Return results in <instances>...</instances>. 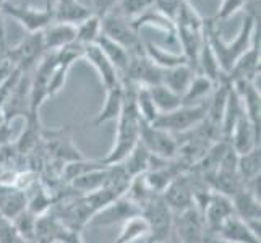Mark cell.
<instances>
[{
	"label": "cell",
	"instance_id": "obj_41",
	"mask_svg": "<svg viewBox=\"0 0 261 243\" xmlns=\"http://www.w3.org/2000/svg\"><path fill=\"white\" fill-rule=\"evenodd\" d=\"M7 44H5V24H4V13L0 10V52H5Z\"/></svg>",
	"mask_w": 261,
	"mask_h": 243
},
{
	"label": "cell",
	"instance_id": "obj_18",
	"mask_svg": "<svg viewBox=\"0 0 261 243\" xmlns=\"http://www.w3.org/2000/svg\"><path fill=\"white\" fill-rule=\"evenodd\" d=\"M230 201H232L233 214H236L239 219L251 224V226H259L261 200H258L255 195H251L244 186L240 192H237L230 198Z\"/></svg>",
	"mask_w": 261,
	"mask_h": 243
},
{
	"label": "cell",
	"instance_id": "obj_1",
	"mask_svg": "<svg viewBox=\"0 0 261 243\" xmlns=\"http://www.w3.org/2000/svg\"><path fill=\"white\" fill-rule=\"evenodd\" d=\"M204 33L210 46L218 59L219 68L224 75H227L236 65V62L253 46L259 44V23L258 18L251 13H247L242 21L240 31L237 33L236 39L232 42H226L221 38V33L216 30L214 21H204Z\"/></svg>",
	"mask_w": 261,
	"mask_h": 243
},
{
	"label": "cell",
	"instance_id": "obj_2",
	"mask_svg": "<svg viewBox=\"0 0 261 243\" xmlns=\"http://www.w3.org/2000/svg\"><path fill=\"white\" fill-rule=\"evenodd\" d=\"M122 85L125 91V102H123L122 114L117 119V131H115L114 145L111 151L101 159V164L107 167L119 166L140 141L141 119L138 115L137 105H135V94H137L138 86L130 83L127 79H122Z\"/></svg>",
	"mask_w": 261,
	"mask_h": 243
},
{
	"label": "cell",
	"instance_id": "obj_28",
	"mask_svg": "<svg viewBox=\"0 0 261 243\" xmlns=\"http://www.w3.org/2000/svg\"><path fill=\"white\" fill-rule=\"evenodd\" d=\"M148 224L145 218L140 215H135V218L128 219L127 222L122 224V229L119 232V237L114 238L111 243H133L137 240H146L148 238Z\"/></svg>",
	"mask_w": 261,
	"mask_h": 243
},
{
	"label": "cell",
	"instance_id": "obj_8",
	"mask_svg": "<svg viewBox=\"0 0 261 243\" xmlns=\"http://www.w3.org/2000/svg\"><path fill=\"white\" fill-rule=\"evenodd\" d=\"M178 243H204L208 238L201 209L196 204L174 214V233Z\"/></svg>",
	"mask_w": 261,
	"mask_h": 243
},
{
	"label": "cell",
	"instance_id": "obj_36",
	"mask_svg": "<svg viewBox=\"0 0 261 243\" xmlns=\"http://www.w3.org/2000/svg\"><path fill=\"white\" fill-rule=\"evenodd\" d=\"M247 4H248V0H222L214 21L227 20V18H230L236 12L242 10V8H247Z\"/></svg>",
	"mask_w": 261,
	"mask_h": 243
},
{
	"label": "cell",
	"instance_id": "obj_3",
	"mask_svg": "<svg viewBox=\"0 0 261 243\" xmlns=\"http://www.w3.org/2000/svg\"><path fill=\"white\" fill-rule=\"evenodd\" d=\"M141 215L148 224V238L156 243H167L174 233V212L161 195L152 196L141 206Z\"/></svg>",
	"mask_w": 261,
	"mask_h": 243
},
{
	"label": "cell",
	"instance_id": "obj_31",
	"mask_svg": "<svg viewBox=\"0 0 261 243\" xmlns=\"http://www.w3.org/2000/svg\"><path fill=\"white\" fill-rule=\"evenodd\" d=\"M149 93L152 97V102H154L156 109L159 114H167L178 109L182 105V97L175 94L174 91H170L169 88L164 85H156L149 88Z\"/></svg>",
	"mask_w": 261,
	"mask_h": 243
},
{
	"label": "cell",
	"instance_id": "obj_7",
	"mask_svg": "<svg viewBox=\"0 0 261 243\" xmlns=\"http://www.w3.org/2000/svg\"><path fill=\"white\" fill-rule=\"evenodd\" d=\"M0 10L4 15L12 16L15 21L20 23L28 33L44 31L49 24L54 23V7L47 0L46 8H34L28 5H16L12 0L0 5Z\"/></svg>",
	"mask_w": 261,
	"mask_h": 243
},
{
	"label": "cell",
	"instance_id": "obj_15",
	"mask_svg": "<svg viewBox=\"0 0 261 243\" xmlns=\"http://www.w3.org/2000/svg\"><path fill=\"white\" fill-rule=\"evenodd\" d=\"M83 59L88 60L89 64L94 67V70L99 75V79H101V83L106 89L119 85L122 81L119 71L115 70V67L111 64V60L104 56V52L99 49L96 44L83 47Z\"/></svg>",
	"mask_w": 261,
	"mask_h": 243
},
{
	"label": "cell",
	"instance_id": "obj_32",
	"mask_svg": "<svg viewBox=\"0 0 261 243\" xmlns=\"http://www.w3.org/2000/svg\"><path fill=\"white\" fill-rule=\"evenodd\" d=\"M101 18L91 15L89 18H86L85 21L76 24V38L75 42L80 44L82 47L91 46V44H96L97 38L101 36Z\"/></svg>",
	"mask_w": 261,
	"mask_h": 243
},
{
	"label": "cell",
	"instance_id": "obj_47",
	"mask_svg": "<svg viewBox=\"0 0 261 243\" xmlns=\"http://www.w3.org/2000/svg\"><path fill=\"white\" fill-rule=\"evenodd\" d=\"M24 243H34V241H24Z\"/></svg>",
	"mask_w": 261,
	"mask_h": 243
},
{
	"label": "cell",
	"instance_id": "obj_38",
	"mask_svg": "<svg viewBox=\"0 0 261 243\" xmlns=\"http://www.w3.org/2000/svg\"><path fill=\"white\" fill-rule=\"evenodd\" d=\"M0 243H24L10 221H5L0 226Z\"/></svg>",
	"mask_w": 261,
	"mask_h": 243
},
{
	"label": "cell",
	"instance_id": "obj_12",
	"mask_svg": "<svg viewBox=\"0 0 261 243\" xmlns=\"http://www.w3.org/2000/svg\"><path fill=\"white\" fill-rule=\"evenodd\" d=\"M200 209L204 218L206 233H208V237H214L216 233H218V230L221 229L222 224L229 218H232V215H236L233 214L230 198L224 196L218 192H213V190L208 196V200L204 201V204Z\"/></svg>",
	"mask_w": 261,
	"mask_h": 243
},
{
	"label": "cell",
	"instance_id": "obj_48",
	"mask_svg": "<svg viewBox=\"0 0 261 243\" xmlns=\"http://www.w3.org/2000/svg\"><path fill=\"white\" fill-rule=\"evenodd\" d=\"M0 59H2V57H0Z\"/></svg>",
	"mask_w": 261,
	"mask_h": 243
},
{
	"label": "cell",
	"instance_id": "obj_42",
	"mask_svg": "<svg viewBox=\"0 0 261 243\" xmlns=\"http://www.w3.org/2000/svg\"><path fill=\"white\" fill-rule=\"evenodd\" d=\"M204 243H232V241H227V240H222L219 237H208L206 238Z\"/></svg>",
	"mask_w": 261,
	"mask_h": 243
},
{
	"label": "cell",
	"instance_id": "obj_10",
	"mask_svg": "<svg viewBox=\"0 0 261 243\" xmlns=\"http://www.w3.org/2000/svg\"><path fill=\"white\" fill-rule=\"evenodd\" d=\"M163 73H164V70L152 64V62L146 57L145 50H143V52H137V53H132L130 56L127 71H125L122 79H127L137 86L151 88V86L161 85V81H163Z\"/></svg>",
	"mask_w": 261,
	"mask_h": 243
},
{
	"label": "cell",
	"instance_id": "obj_19",
	"mask_svg": "<svg viewBox=\"0 0 261 243\" xmlns=\"http://www.w3.org/2000/svg\"><path fill=\"white\" fill-rule=\"evenodd\" d=\"M75 38H76V26L68 23L54 21L42 31L46 52H57L60 49H64L70 46V44H73Z\"/></svg>",
	"mask_w": 261,
	"mask_h": 243
},
{
	"label": "cell",
	"instance_id": "obj_9",
	"mask_svg": "<svg viewBox=\"0 0 261 243\" xmlns=\"http://www.w3.org/2000/svg\"><path fill=\"white\" fill-rule=\"evenodd\" d=\"M140 143L151 152V156H154L158 159L172 160L177 156V148H178L177 137L143 120L140 125Z\"/></svg>",
	"mask_w": 261,
	"mask_h": 243
},
{
	"label": "cell",
	"instance_id": "obj_33",
	"mask_svg": "<svg viewBox=\"0 0 261 243\" xmlns=\"http://www.w3.org/2000/svg\"><path fill=\"white\" fill-rule=\"evenodd\" d=\"M135 105H137L138 115L143 122L146 123H152L158 119V109L154 102H152V97L149 93V88L145 86H138L137 88V94H135Z\"/></svg>",
	"mask_w": 261,
	"mask_h": 243
},
{
	"label": "cell",
	"instance_id": "obj_30",
	"mask_svg": "<svg viewBox=\"0 0 261 243\" xmlns=\"http://www.w3.org/2000/svg\"><path fill=\"white\" fill-rule=\"evenodd\" d=\"M237 172L242 182L248 183L250 180H253L261 175V151L259 148L251 149L250 152L237 156Z\"/></svg>",
	"mask_w": 261,
	"mask_h": 243
},
{
	"label": "cell",
	"instance_id": "obj_23",
	"mask_svg": "<svg viewBox=\"0 0 261 243\" xmlns=\"http://www.w3.org/2000/svg\"><path fill=\"white\" fill-rule=\"evenodd\" d=\"M152 160H154V156H151V152L138 141V145L132 149L130 154L119 166L125 170V174L130 178H135L138 175L146 174L152 166Z\"/></svg>",
	"mask_w": 261,
	"mask_h": 243
},
{
	"label": "cell",
	"instance_id": "obj_14",
	"mask_svg": "<svg viewBox=\"0 0 261 243\" xmlns=\"http://www.w3.org/2000/svg\"><path fill=\"white\" fill-rule=\"evenodd\" d=\"M44 141L47 143V148L54 154V157L64 162V166L68 164V162L85 159L82 151L73 145V140H71V134H70L68 128H60V130L50 131L49 137L44 138Z\"/></svg>",
	"mask_w": 261,
	"mask_h": 243
},
{
	"label": "cell",
	"instance_id": "obj_44",
	"mask_svg": "<svg viewBox=\"0 0 261 243\" xmlns=\"http://www.w3.org/2000/svg\"><path fill=\"white\" fill-rule=\"evenodd\" d=\"M5 221H7V219L4 218V215H2V214H0V226H2V224H4Z\"/></svg>",
	"mask_w": 261,
	"mask_h": 243
},
{
	"label": "cell",
	"instance_id": "obj_46",
	"mask_svg": "<svg viewBox=\"0 0 261 243\" xmlns=\"http://www.w3.org/2000/svg\"><path fill=\"white\" fill-rule=\"evenodd\" d=\"M146 243H156V241H151V240H146Z\"/></svg>",
	"mask_w": 261,
	"mask_h": 243
},
{
	"label": "cell",
	"instance_id": "obj_13",
	"mask_svg": "<svg viewBox=\"0 0 261 243\" xmlns=\"http://www.w3.org/2000/svg\"><path fill=\"white\" fill-rule=\"evenodd\" d=\"M227 141L237 156L245 154V152H250L251 149L259 148V131L253 127V123L244 114L236 123Z\"/></svg>",
	"mask_w": 261,
	"mask_h": 243
},
{
	"label": "cell",
	"instance_id": "obj_37",
	"mask_svg": "<svg viewBox=\"0 0 261 243\" xmlns=\"http://www.w3.org/2000/svg\"><path fill=\"white\" fill-rule=\"evenodd\" d=\"M182 4H184V0H156L154 8L175 23L177 13L180 10V7H182Z\"/></svg>",
	"mask_w": 261,
	"mask_h": 243
},
{
	"label": "cell",
	"instance_id": "obj_4",
	"mask_svg": "<svg viewBox=\"0 0 261 243\" xmlns=\"http://www.w3.org/2000/svg\"><path fill=\"white\" fill-rule=\"evenodd\" d=\"M206 111H208V102L198 105L182 104L178 109L172 112L159 114L158 119L152 122V125L170 134H174V137H180V134H185L196 128L206 119Z\"/></svg>",
	"mask_w": 261,
	"mask_h": 243
},
{
	"label": "cell",
	"instance_id": "obj_22",
	"mask_svg": "<svg viewBox=\"0 0 261 243\" xmlns=\"http://www.w3.org/2000/svg\"><path fill=\"white\" fill-rule=\"evenodd\" d=\"M143 50H145L146 57L152 62V64L163 70L174 68L178 65H188V62L182 52L170 50V49H167L164 46H159V44L152 42V41L143 42Z\"/></svg>",
	"mask_w": 261,
	"mask_h": 243
},
{
	"label": "cell",
	"instance_id": "obj_45",
	"mask_svg": "<svg viewBox=\"0 0 261 243\" xmlns=\"http://www.w3.org/2000/svg\"><path fill=\"white\" fill-rule=\"evenodd\" d=\"M4 2H8V0H0V5H2Z\"/></svg>",
	"mask_w": 261,
	"mask_h": 243
},
{
	"label": "cell",
	"instance_id": "obj_34",
	"mask_svg": "<svg viewBox=\"0 0 261 243\" xmlns=\"http://www.w3.org/2000/svg\"><path fill=\"white\" fill-rule=\"evenodd\" d=\"M154 2L156 0H120L114 12L120 13L122 16L132 21L154 7Z\"/></svg>",
	"mask_w": 261,
	"mask_h": 243
},
{
	"label": "cell",
	"instance_id": "obj_27",
	"mask_svg": "<svg viewBox=\"0 0 261 243\" xmlns=\"http://www.w3.org/2000/svg\"><path fill=\"white\" fill-rule=\"evenodd\" d=\"M216 88V83L210 78H206L200 73H195L190 86H188L187 93L182 97L184 105H198V104H206V99L211 97L213 91Z\"/></svg>",
	"mask_w": 261,
	"mask_h": 243
},
{
	"label": "cell",
	"instance_id": "obj_39",
	"mask_svg": "<svg viewBox=\"0 0 261 243\" xmlns=\"http://www.w3.org/2000/svg\"><path fill=\"white\" fill-rule=\"evenodd\" d=\"M120 0H91V5H93V13L99 18L106 16L107 13H111L115 10V7L119 5Z\"/></svg>",
	"mask_w": 261,
	"mask_h": 243
},
{
	"label": "cell",
	"instance_id": "obj_25",
	"mask_svg": "<svg viewBox=\"0 0 261 243\" xmlns=\"http://www.w3.org/2000/svg\"><path fill=\"white\" fill-rule=\"evenodd\" d=\"M132 24L133 28L140 31L143 26H149V28H156L159 31L166 33L167 36L172 41H177L175 39V23L170 20V18H167L166 15H163L159 10H156L154 7L149 8L148 12H145L143 15H140L138 18H135V20H132Z\"/></svg>",
	"mask_w": 261,
	"mask_h": 243
},
{
	"label": "cell",
	"instance_id": "obj_20",
	"mask_svg": "<svg viewBox=\"0 0 261 243\" xmlns=\"http://www.w3.org/2000/svg\"><path fill=\"white\" fill-rule=\"evenodd\" d=\"M93 10L82 0H57L54 7V21L59 23H68V24H78L89 18Z\"/></svg>",
	"mask_w": 261,
	"mask_h": 243
},
{
	"label": "cell",
	"instance_id": "obj_40",
	"mask_svg": "<svg viewBox=\"0 0 261 243\" xmlns=\"http://www.w3.org/2000/svg\"><path fill=\"white\" fill-rule=\"evenodd\" d=\"M15 70L16 68L10 64V62L5 60V59H0V88L10 79V76L15 73Z\"/></svg>",
	"mask_w": 261,
	"mask_h": 243
},
{
	"label": "cell",
	"instance_id": "obj_43",
	"mask_svg": "<svg viewBox=\"0 0 261 243\" xmlns=\"http://www.w3.org/2000/svg\"><path fill=\"white\" fill-rule=\"evenodd\" d=\"M167 243H178V240H177V238H175V237L172 235V237H170V240H169Z\"/></svg>",
	"mask_w": 261,
	"mask_h": 243
},
{
	"label": "cell",
	"instance_id": "obj_16",
	"mask_svg": "<svg viewBox=\"0 0 261 243\" xmlns=\"http://www.w3.org/2000/svg\"><path fill=\"white\" fill-rule=\"evenodd\" d=\"M214 237L232 243H261L259 232H256L248 222L239 219L237 215H232L224 222Z\"/></svg>",
	"mask_w": 261,
	"mask_h": 243
},
{
	"label": "cell",
	"instance_id": "obj_29",
	"mask_svg": "<svg viewBox=\"0 0 261 243\" xmlns=\"http://www.w3.org/2000/svg\"><path fill=\"white\" fill-rule=\"evenodd\" d=\"M206 34V33H204ZM196 73H200L206 78H210L214 83H218V79L224 75L221 68H219V64H218V59H216L214 52L210 46L208 39L204 38V42H203V47L200 50V56H198V62H196Z\"/></svg>",
	"mask_w": 261,
	"mask_h": 243
},
{
	"label": "cell",
	"instance_id": "obj_35",
	"mask_svg": "<svg viewBox=\"0 0 261 243\" xmlns=\"http://www.w3.org/2000/svg\"><path fill=\"white\" fill-rule=\"evenodd\" d=\"M36 222H38V215H34L33 212H30L26 209L24 212H21L16 219L12 221L13 227L16 229V232L20 233V237L24 241H34V235H36Z\"/></svg>",
	"mask_w": 261,
	"mask_h": 243
},
{
	"label": "cell",
	"instance_id": "obj_6",
	"mask_svg": "<svg viewBox=\"0 0 261 243\" xmlns=\"http://www.w3.org/2000/svg\"><path fill=\"white\" fill-rule=\"evenodd\" d=\"M101 31L104 36L117 42L132 53L143 52V41L140 31L133 28L130 20L117 12H111L101 18Z\"/></svg>",
	"mask_w": 261,
	"mask_h": 243
},
{
	"label": "cell",
	"instance_id": "obj_17",
	"mask_svg": "<svg viewBox=\"0 0 261 243\" xmlns=\"http://www.w3.org/2000/svg\"><path fill=\"white\" fill-rule=\"evenodd\" d=\"M230 83L237 81H250L253 83L255 78L259 76V44H253L244 56H242L232 70L226 75Z\"/></svg>",
	"mask_w": 261,
	"mask_h": 243
},
{
	"label": "cell",
	"instance_id": "obj_24",
	"mask_svg": "<svg viewBox=\"0 0 261 243\" xmlns=\"http://www.w3.org/2000/svg\"><path fill=\"white\" fill-rule=\"evenodd\" d=\"M195 76V70L190 65H178L174 68H167L163 73V81L161 85L169 88L180 97H184L188 86H190L192 79Z\"/></svg>",
	"mask_w": 261,
	"mask_h": 243
},
{
	"label": "cell",
	"instance_id": "obj_5",
	"mask_svg": "<svg viewBox=\"0 0 261 243\" xmlns=\"http://www.w3.org/2000/svg\"><path fill=\"white\" fill-rule=\"evenodd\" d=\"M44 53H46V47H44L42 31H39L28 33V36H24V39H21L16 46L5 49L2 59L10 62L21 73H30L39 64Z\"/></svg>",
	"mask_w": 261,
	"mask_h": 243
},
{
	"label": "cell",
	"instance_id": "obj_11",
	"mask_svg": "<svg viewBox=\"0 0 261 243\" xmlns=\"http://www.w3.org/2000/svg\"><path fill=\"white\" fill-rule=\"evenodd\" d=\"M140 214H141L140 206L135 201H132L127 195H122L99 212H96L88 226L101 227V226H114V224H123Z\"/></svg>",
	"mask_w": 261,
	"mask_h": 243
},
{
	"label": "cell",
	"instance_id": "obj_26",
	"mask_svg": "<svg viewBox=\"0 0 261 243\" xmlns=\"http://www.w3.org/2000/svg\"><path fill=\"white\" fill-rule=\"evenodd\" d=\"M96 46L104 52V56L111 60V64L115 67V70L119 71L120 78L125 75L130 62V52L127 49H123L122 46H119L117 42H114L112 39H109L107 36H104L101 33V36L96 41Z\"/></svg>",
	"mask_w": 261,
	"mask_h": 243
},
{
	"label": "cell",
	"instance_id": "obj_21",
	"mask_svg": "<svg viewBox=\"0 0 261 243\" xmlns=\"http://www.w3.org/2000/svg\"><path fill=\"white\" fill-rule=\"evenodd\" d=\"M123 102H125V91H123L122 81L119 85L106 89V101H104L102 109L96 115L94 127H99V125H102V123L119 119V115L122 114V109H123Z\"/></svg>",
	"mask_w": 261,
	"mask_h": 243
}]
</instances>
